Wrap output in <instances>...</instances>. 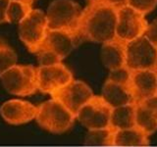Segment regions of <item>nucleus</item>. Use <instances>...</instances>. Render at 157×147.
<instances>
[{"label": "nucleus", "instance_id": "1", "mask_svg": "<svg viewBox=\"0 0 157 147\" xmlns=\"http://www.w3.org/2000/svg\"><path fill=\"white\" fill-rule=\"evenodd\" d=\"M117 10L105 2L88 4L82 10L77 29L78 40L105 43L115 38Z\"/></svg>", "mask_w": 157, "mask_h": 147}, {"label": "nucleus", "instance_id": "9", "mask_svg": "<svg viewBox=\"0 0 157 147\" xmlns=\"http://www.w3.org/2000/svg\"><path fill=\"white\" fill-rule=\"evenodd\" d=\"M74 80L73 74L62 63L37 68L38 90L51 96Z\"/></svg>", "mask_w": 157, "mask_h": 147}, {"label": "nucleus", "instance_id": "8", "mask_svg": "<svg viewBox=\"0 0 157 147\" xmlns=\"http://www.w3.org/2000/svg\"><path fill=\"white\" fill-rule=\"evenodd\" d=\"M112 108L101 96L94 95L83 105L76 116L77 120L88 130L109 127Z\"/></svg>", "mask_w": 157, "mask_h": 147}, {"label": "nucleus", "instance_id": "16", "mask_svg": "<svg viewBox=\"0 0 157 147\" xmlns=\"http://www.w3.org/2000/svg\"><path fill=\"white\" fill-rule=\"evenodd\" d=\"M148 135L137 126L126 130H113L112 147H146L149 145Z\"/></svg>", "mask_w": 157, "mask_h": 147}, {"label": "nucleus", "instance_id": "30", "mask_svg": "<svg viewBox=\"0 0 157 147\" xmlns=\"http://www.w3.org/2000/svg\"><path fill=\"white\" fill-rule=\"evenodd\" d=\"M156 47H157V46H156Z\"/></svg>", "mask_w": 157, "mask_h": 147}, {"label": "nucleus", "instance_id": "23", "mask_svg": "<svg viewBox=\"0 0 157 147\" xmlns=\"http://www.w3.org/2000/svg\"><path fill=\"white\" fill-rule=\"evenodd\" d=\"M131 74H132V71H130L129 69L125 66L123 68L117 69V70L111 71L107 80L120 83V85H129L130 80H131Z\"/></svg>", "mask_w": 157, "mask_h": 147}, {"label": "nucleus", "instance_id": "6", "mask_svg": "<svg viewBox=\"0 0 157 147\" xmlns=\"http://www.w3.org/2000/svg\"><path fill=\"white\" fill-rule=\"evenodd\" d=\"M126 67L130 71L156 70L157 47L145 36L127 43Z\"/></svg>", "mask_w": 157, "mask_h": 147}, {"label": "nucleus", "instance_id": "21", "mask_svg": "<svg viewBox=\"0 0 157 147\" xmlns=\"http://www.w3.org/2000/svg\"><path fill=\"white\" fill-rule=\"evenodd\" d=\"M113 130L109 127L105 130H88L86 144L90 146H111Z\"/></svg>", "mask_w": 157, "mask_h": 147}, {"label": "nucleus", "instance_id": "29", "mask_svg": "<svg viewBox=\"0 0 157 147\" xmlns=\"http://www.w3.org/2000/svg\"><path fill=\"white\" fill-rule=\"evenodd\" d=\"M155 72H156V75H157V69H156V70H155Z\"/></svg>", "mask_w": 157, "mask_h": 147}, {"label": "nucleus", "instance_id": "18", "mask_svg": "<svg viewBox=\"0 0 157 147\" xmlns=\"http://www.w3.org/2000/svg\"><path fill=\"white\" fill-rule=\"evenodd\" d=\"M136 105L134 103L112 109L109 129L120 130L136 126Z\"/></svg>", "mask_w": 157, "mask_h": 147}, {"label": "nucleus", "instance_id": "25", "mask_svg": "<svg viewBox=\"0 0 157 147\" xmlns=\"http://www.w3.org/2000/svg\"><path fill=\"white\" fill-rule=\"evenodd\" d=\"M10 0H0V24L7 23V9Z\"/></svg>", "mask_w": 157, "mask_h": 147}, {"label": "nucleus", "instance_id": "28", "mask_svg": "<svg viewBox=\"0 0 157 147\" xmlns=\"http://www.w3.org/2000/svg\"><path fill=\"white\" fill-rule=\"evenodd\" d=\"M88 4H92V3H97V2H100L102 0H87Z\"/></svg>", "mask_w": 157, "mask_h": 147}, {"label": "nucleus", "instance_id": "19", "mask_svg": "<svg viewBox=\"0 0 157 147\" xmlns=\"http://www.w3.org/2000/svg\"><path fill=\"white\" fill-rule=\"evenodd\" d=\"M18 57L15 50L0 37V76L8 69L16 65Z\"/></svg>", "mask_w": 157, "mask_h": 147}, {"label": "nucleus", "instance_id": "10", "mask_svg": "<svg viewBox=\"0 0 157 147\" xmlns=\"http://www.w3.org/2000/svg\"><path fill=\"white\" fill-rule=\"evenodd\" d=\"M93 96V91L88 85L82 81L73 80L51 97L60 101L69 111L77 116L81 108Z\"/></svg>", "mask_w": 157, "mask_h": 147}, {"label": "nucleus", "instance_id": "12", "mask_svg": "<svg viewBox=\"0 0 157 147\" xmlns=\"http://www.w3.org/2000/svg\"><path fill=\"white\" fill-rule=\"evenodd\" d=\"M37 106L22 99H11L0 107V115L3 120L13 126L24 125L36 120Z\"/></svg>", "mask_w": 157, "mask_h": 147}, {"label": "nucleus", "instance_id": "15", "mask_svg": "<svg viewBox=\"0 0 157 147\" xmlns=\"http://www.w3.org/2000/svg\"><path fill=\"white\" fill-rule=\"evenodd\" d=\"M101 97L112 109L135 103L129 85H120L109 80L103 85Z\"/></svg>", "mask_w": 157, "mask_h": 147}, {"label": "nucleus", "instance_id": "2", "mask_svg": "<svg viewBox=\"0 0 157 147\" xmlns=\"http://www.w3.org/2000/svg\"><path fill=\"white\" fill-rule=\"evenodd\" d=\"M76 119V116L55 98H51L37 106L36 123L43 130L52 134L68 131Z\"/></svg>", "mask_w": 157, "mask_h": 147}, {"label": "nucleus", "instance_id": "11", "mask_svg": "<svg viewBox=\"0 0 157 147\" xmlns=\"http://www.w3.org/2000/svg\"><path fill=\"white\" fill-rule=\"evenodd\" d=\"M129 88L136 104L157 95V75L154 70L132 71Z\"/></svg>", "mask_w": 157, "mask_h": 147}, {"label": "nucleus", "instance_id": "22", "mask_svg": "<svg viewBox=\"0 0 157 147\" xmlns=\"http://www.w3.org/2000/svg\"><path fill=\"white\" fill-rule=\"evenodd\" d=\"M127 5L146 16L155 9L157 6V0H127Z\"/></svg>", "mask_w": 157, "mask_h": 147}, {"label": "nucleus", "instance_id": "17", "mask_svg": "<svg viewBox=\"0 0 157 147\" xmlns=\"http://www.w3.org/2000/svg\"><path fill=\"white\" fill-rule=\"evenodd\" d=\"M136 126L150 136L157 130V110L146 103L136 105Z\"/></svg>", "mask_w": 157, "mask_h": 147}, {"label": "nucleus", "instance_id": "5", "mask_svg": "<svg viewBox=\"0 0 157 147\" xmlns=\"http://www.w3.org/2000/svg\"><path fill=\"white\" fill-rule=\"evenodd\" d=\"M47 32L46 14L39 9H33L18 27L20 39L32 53H36L41 46Z\"/></svg>", "mask_w": 157, "mask_h": 147}, {"label": "nucleus", "instance_id": "13", "mask_svg": "<svg viewBox=\"0 0 157 147\" xmlns=\"http://www.w3.org/2000/svg\"><path fill=\"white\" fill-rule=\"evenodd\" d=\"M80 40L75 33L65 31L48 29L46 37L40 47H44L64 60L78 44Z\"/></svg>", "mask_w": 157, "mask_h": 147}, {"label": "nucleus", "instance_id": "24", "mask_svg": "<svg viewBox=\"0 0 157 147\" xmlns=\"http://www.w3.org/2000/svg\"><path fill=\"white\" fill-rule=\"evenodd\" d=\"M144 36L148 39L153 45L157 46V19L152 21L150 24L148 23V26H147Z\"/></svg>", "mask_w": 157, "mask_h": 147}, {"label": "nucleus", "instance_id": "3", "mask_svg": "<svg viewBox=\"0 0 157 147\" xmlns=\"http://www.w3.org/2000/svg\"><path fill=\"white\" fill-rule=\"evenodd\" d=\"M82 13V9L74 0H54L45 13L48 29L65 31L77 36Z\"/></svg>", "mask_w": 157, "mask_h": 147}, {"label": "nucleus", "instance_id": "26", "mask_svg": "<svg viewBox=\"0 0 157 147\" xmlns=\"http://www.w3.org/2000/svg\"><path fill=\"white\" fill-rule=\"evenodd\" d=\"M102 1L108 5H110L111 7L115 9H118L127 5V0H102Z\"/></svg>", "mask_w": 157, "mask_h": 147}, {"label": "nucleus", "instance_id": "4", "mask_svg": "<svg viewBox=\"0 0 157 147\" xmlns=\"http://www.w3.org/2000/svg\"><path fill=\"white\" fill-rule=\"evenodd\" d=\"M5 90L17 96H29L38 90L37 68L31 65H14L0 76Z\"/></svg>", "mask_w": 157, "mask_h": 147}, {"label": "nucleus", "instance_id": "20", "mask_svg": "<svg viewBox=\"0 0 157 147\" xmlns=\"http://www.w3.org/2000/svg\"><path fill=\"white\" fill-rule=\"evenodd\" d=\"M32 10L33 7L31 5L17 1H10L7 9V23L20 24Z\"/></svg>", "mask_w": 157, "mask_h": 147}, {"label": "nucleus", "instance_id": "14", "mask_svg": "<svg viewBox=\"0 0 157 147\" xmlns=\"http://www.w3.org/2000/svg\"><path fill=\"white\" fill-rule=\"evenodd\" d=\"M126 47L127 43L116 37L102 44L101 61L110 72L126 66Z\"/></svg>", "mask_w": 157, "mask_h": 147}, {"label": "nucleus", "instance_id": "7", "mask_svg": "<svg viewBox=\"0 0 157 147\" xmlns=\"http://www.w3.org/2000/svg\"><path fill=\"white\" fill-rule=\"evenodd\" d=\"M117 10L115 37L126 43L144 36L148 26L145 16L132 7L125 6Z\"/></svg>", "mask_w": 157, "mask_h": 147}, {"label": "nucleus", "instance_id": "27", "mask_svg": "<svg viewBox=\"0 0 157 147\" xmlns=\"http://www.w3.org/2000/svg\"><path fill=\"white\" fill-rule=\"evenodd\" d=\"M10 1H17V2L25 3V4H28V5H31V6H33V4L36 2V0H10Z\"/></svg>", "mask_w": 157, "mask_h": 147}]
</instances>
